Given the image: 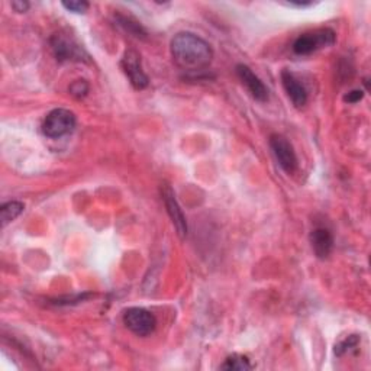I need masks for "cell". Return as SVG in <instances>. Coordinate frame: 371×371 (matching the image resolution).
Here are the masks:
<instances>
[{"instance_id": "cell-1", "label": "cell", "mask_w": 371, "mask_h": 371, "mask_svg": "<svg viewBox=\"0 0 371 371\" xmlns=\"http://www.w3.org/2000/svg\"><path fill=\"white\" fill-rule=\"evenodd\" d=\"M172 55L180 69L200 71L212 63L214 50L196 34L178 32L172 39Z\"/></svg>"}, {"instance_id": "cell-2", "label": "cell", "mask_w": 371, "mask_h": 371, "mask_svg": "<svg viewBox=\"0 0 371 371\" xmlns=\"http://www.w3.org/2000/svg\"><path fill=\"white\" fill-rule=\"evenodd\" d=\"M76 115L69 109H54L51 111L43 123V132L51 139L63 138L71 134L76 128Z\"/></svg>"}, {"instance_id": "cell-3", "label": "cell", "mask_w": 371, "mask_h": 371, "mask_svg": "<svg viewBox=\"0 0 371 371\" xmlns=\"http://www.w3.org/2000/svg\"><path fill=\"white\" fill-rule=\"evenodd\" d=\"M337 35L332 29L323 28L314 32H306L300 35L293 44V51L298 55H309L321 48L331 47L335 44Z\"/></svg>"}, {"instance_id": "cell-4", "label": "cell", "mask_w": 371, "mask_h": 371, "mask_svg": "<svg viewBox=\"0 0 371 371\" xmlns=\"http://www.w3.org/2000/svg\"><path fill=\"white\" fill-rule=\"evenodd\" d=\"M123 323L138 337H148L157 326L155 316L142 307H131L123 314Z\"/></svg>"}, {"instance_id": "cell-5", "label": "cell", "mask_w": 371, "mask_h": 371, "mask_svg": "<svg viewBox=\"0 0 371 371\" xmlns=\"http://www.w3.org/2000/svg\"><path fill=\"white\" fill-rule=\"evenodd\" d=\"M51 50L59 63H67V61H76V63L89 61L88 52L77 43H74L71 38H67L63 34H57L51 38Z\"/></svg>"}, {"instance_id": "cell-6", "label": "cell", "mask_w": 371, "mask_h": 371, "mask_svg": "<svg viewBox=\"0 0 371 371\" xmlns=\"http://www.w3.org/2000/svg\"><path fill=\"white\" fill-rule=\"evenodd\" d=\"M270 148L279 162V166L287 173L293 174L298 169V155L290 142L283 135L274 134L270 136Z\"/></svg>"}, {"instance_id": "cell-7", "label": "cell", "mask_w": 371, "mask_h": 371, "mask_svg": "<svg viewBox=\"0 0 371 371\" xmlns=\"http://www.w3.org/2000/svg\"><path fill=\"white\" fill-rule=\"evenodd\" d=\"M120 67L123 73H125L127 77L130 78V83L136 90H142L148 86L150 83L148 76L144 73L142 64H141V55L135 50L125 51L120 61Z\"/></svg>"}, {"instance_id": "cell-8", "label": "cell", "mask_w": 371, "mask_h": 371, "mask_svg": "<svg viewBox=\"0 0 371 371\" xmlns=\"http://www.w3.org/2000/svg\"><path fill=\"white\" fill-rule=\"evenodd\" d=\"M161 196H162V200H164V204H166V209H167V214L174 225V228L178 234V237L181 239H184L186 237H188V220H186V216L180 208V204L176 199V195L173 192V189L170 188L169 184H164L161 186Z\"/></svg>"}, {"instance_id": "cell-9", "label": "cell", "mask_w": 371, "mask_h": 371, "mask_svg": "<svg viewBox=\"0 0 371 371\" xmlns=\"http://www.w3.org/2000/svg\"><path fill=\"white\" fill-rule=\"evenodd\" d=\"M237 76L239 77L241 83L246 88V90L250 92V94L258 100V102H267L269 99V90L264 86L262 81L260 80L258 76L254 74V71L244 64L237 66Z\"/></svg>"}, {"instance_id": "cell-10", "label": "cell", "mask_w": 371, "mask_h": 371, "mask_svg": "<svg viewBox=\"0 0 371 371\" xmlns=\"http://www.w3.org/2000/svg\"><path fill=\"white\" fill-rule=\"evenodd\" d=\"M281 83L288 99L292 100L293 106L298 109L303 108L307 102V92L304 86L298 80V77L293 73L284 70L281 73Z\"/></svg>"}, {"instance_id": "cell-11", "label": "cell", "mask_w": 371, "mask_h": 371, "mask_svg": "<svg viewBox=\"0 0 371 371\" xmlns=\"http://www.w3.org/2000/svg\"><path fill=\"white\" fill-rule=\"evenodd\" d=\"M311 244L315 255L321 260L328 258L334 250V237L332 232L323 226H318L311 234Z\"/></svg>"}, {"instance_id": "cell-12", "label": "cell", "mask_w": 371, "mask_h": 371, "mask_svg": "<svg viewBox=\"0 0 371 371\" xmlns=\"http://www.w3.org/2000/svg\"><path fill=\"white\" fill-rule=\"evenodd\" d=\"M25 209V204L22 202H18V200H12L5 203L2 208H0V220H2V226H5L10 222H13L20 214L24 212Z\"/></svg>"}, {"instance_id": "cell-13", "label": "cell", "mask_w": 371, "mask_h": 371, "mask_svg": "<svg viewBox=\"0 0 371 371\" xmlns=\"http://www.w3.org/2000/svg\"><path fill=\"white\" fill-rule=\"evenodd\" d=\"M116 19V24L125 29L128 34L136 36V38H142V39H146L147 38V31L141 27V24H138L136 20H134L132 18H128V16H123V15H116L115 16Z\"/></svg>"}, {"instance_id": "cell-14", "label": "cell", "mask_w": 371, "mask_h": 371, "mask_svg": "<svg viewBox=\"0 0 371 371\" xmlns=\"http://www.w3.org/2000/svg\"><path fill=\"white\" fill-rule=\"evenodd\" d=\"M251 368H253V364L250 363L248 357L242 356V354L230 356L220 365V370H228V371H246Z\"/></svg>"}, {"instance_id": "cell-15", "label": "cell", "mask_w": 371, "mask_h": 371, "mask_svg": "<svg viewBox=\"0 0 371 371\" xmlns=\"http://www.w3.org/2000/svg\"><path fill=\"white\" fill-rule=\"evenodd\" d=\"M70 94L76 99H83L89 93V83L86 80H76L70 86Z\"/></svg>"}, {"instance_id": "cell-16", "label": "cell", "mask_w": 371, "mask_h": 371, "mask_svg": "<svg viewBox=\"0 0 371 371\" xmlns=\"http://www.w3.org/2000/svg\"><path fill=\"white\" fill-rule=\"evenodd\" d=\"M61 5L73 13H86L90 8V5L85 0H70V2H63Z\"/></svg>"}, {"instance_id": "cell-17", "label": "cell", "mask_w": 371, "mask_h": 371, "mask_svg": "<svg viewBox=\"0 0 371 371\" xmlns=\"http://www.w3.org/2000/svg\"><path fill=\"white\" fill-rule=\"evenodd\" d=\"M357 345H358V338H357V335L348 337L345 341H342L341 344H338V345L335 346V354L342 356V354H345V353H348V351H351V349L356 348Z\"/></svg>"}, {"instance_id": "cell-18", "label": "cell", "mask_w": 371, "mask_h": 371, "mask_svg": "<svg viewBox=\"0 0 371 371\" xmlns=\"http://www.w3.org/2000/svg\"><path fill=\"white\" fill-rule=\"evenodd\" d=\"M363 97H364V92L363 90H353V92H349L348 94H345L344 100L348 102V103H357Z\"/></svg>"}, {"instance_id": "cell-19", "label": "cell", "mask_w": 371, "mask_h": 371, "mask_svg": "<svg viewBox=\"0 0 371 371\" xmlns=\"http://www.w3.org/2000/svg\"><path fill=\"white\" fill-rule=\"evenodd\" d=\"M29 4L28 2H24V0H16V2H12V8L15 9V12H19V13H24L29 9Z\"/></svg>"}]
</instances>
